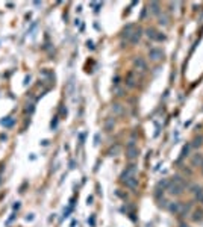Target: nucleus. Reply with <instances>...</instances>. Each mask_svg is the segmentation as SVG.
I'll list each match as a JSON object with an SVG mask.
<instances>
[{"label":"nucleus","mask_w":203,"mask_h":227,"mask_svg":"<svg viewBox=\"0 0 203 227\" xmlns=\"http://www.w3.org/2000/svg\"><path fill=\"white\" fill-rule=\"evenodd\" d=\"M135 156H137V150H132V148H130V150H129V157L133 159Z\"/></svg>","instance_id":"1"}]
</instances>
